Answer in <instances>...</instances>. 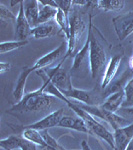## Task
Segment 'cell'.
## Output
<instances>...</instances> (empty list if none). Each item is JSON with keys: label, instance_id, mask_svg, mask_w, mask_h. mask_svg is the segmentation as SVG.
<instances>
[{"label": "cell", "instance_id": "obj_1", "mask_svg": "<svg viewBox=\"0 0 133 150\" xmlns=\"http://www.w3.org/2000/svg\"><path fill=\"white\" fill-rule=\"evenodd\" d=\"M88 36L90 38V51H89V62H90L91 77L102 80L105 68L108 64L111 50L110 44L104 38L102 33L92 23V15H89L88 20Z\"/></svg>", "mask_w": 133, "mask_h": 150}, {"label": "cell", "instance_id": "obj_2", "mask_svg": "<svg viewBox=\"0 0 133 150\" xmlns=\"http://www.w3.org/2000/svg\"><path fill=\"white\" fill-rule=\"evenodd\" d=\"M54 97L44 92V88L41 86L39 89L29 92L23 96L9 111L11 112H40L48 109L51 105Z\"/></svg>", "mask_w": 133, "mask_h": 150}, {"label": "cell", "instance_id": "obj_3", "mask_svg": "<svg viewBox=\"0 0 133 150\" xmlns=\"http://www.w3.org/2000/svg\"><path fill=\"white\" fill-rule=\"evenodd\" d=\"M68 107L73 111L74 113L79 116L80 118L85 121L87 127H88L90 134L96 135L99 138H101L102 140H104L106 143H108L112 147V149L114 150L115 148V143H114V135L112 132H110L109 130L106 127L103 126L101 123H99L97 120L95 119V117L92 116L91 114H89L88 112H86L85 110H83L80 106L75 102H70L67 104Z\"/></svg>", "mask_w": 133, "mask_h": 150}, {"label": "cell", "instance_id": "obj_4", "mask_svg": "<svg viewBox=\"0 0 133 150\" xmlns=\"http://www.w3.org/2000/svg\"><path fill=\"white\" fill-rule=\"evenodd\" d=\"M67 57L65 56L59 62V64H57L54 67H51V68L37 70L38 75H43V76L46 77L62 94L73 88L71 82V76H70L69 72L62 68V64L64 63Z\"/></svg>", "mask_w": 133, "mask_h": 150}, {"label": "cell", "instance_id": "obj_5", "mask_svg": "<svg viewBox=\"0 0 133 150\" xmlns=\"http://www.w3.org/2000/svg\"><path fill=\"white\" fill-rule=\"evenodd\" d=\"M69 38L67 40V54L66 57L68 58L72 55L76 54L77 46L78 43L80 41V38L82 37V34L85 31L86 28V23L85 20L83 18V15L80 11L78 10H73L71 11V15L69 16Z\"/></svg>", "mask_w": 133, "mask_h": 150}, {"label": "cell", "instance_id": "obj_6", "mask_svg": "<svg viewBox=\"0 0 133 150\" xmlns=\"http://www.w3.org/2000/svg\"><path fill=\"white\" fill-rule=\"evenodd\" d=\"M78 105L80 106L82 109L85 110L86 112H88L89 114H91L94 117L100 118V119L104 120L114 130L130 124L129 120L125 119L124 117H121L120 115H117L116 113H112L110 111L104 109L101 105L91 106V105H85V104H81V103L78 104Z\"/></svg>", "mask_w": 133, "mask_h": 150}, {"label": "cell", "instance_id": "obj_7", "mask_svg": "<svg viewBox=\"0 0 133 150\" xmlns=\"http://www.w3.org/2000/svg\"><path fill=\"white\" fill-rule=\"evenodd\" d=\"M123 57H124V50H123L122 47L118 46L112 50V55L110 56L108 64L105 68L103 78L101 80V87L103 89H105L115 78Z\"/></svg>", "mask_w": 133, "mask_h": 150}, {"label": "cell", "instance_id": "obj_8", "mask_svg": "<svg viewBox=\"0 0 133 150\" xmlns=\"http://www.w3.org/2000/svg\"><path fill=\"white\" fill-rule=\"evenodd\" d=\"M112 23L118 39L124 41L133 33V10L116 16L112 19Z\"/></svg>", "mask_w": 133, "mask_h": 150}, {"label": "cell", "instance_id": "obj_9", "mask_svg": "<svg viewBox=\"0 0 133 150\" xmlns=\"http://www.w3.org/2000/svg\"><path fill=\"white\" fill-rule=\"evenodd\" d=\"M67 49H68L67 42H62L56 49L52 50V51H50L49 53L45 54L44 56L40 57L39 59L33 64V66H31V68L37 71V70L45 69L46 67L51 66V65L54 64L56 61H58L60 58L63 59V58L66 56Z\"/></svg>", "mask_w": 133, "mask_h": 150}, {"label": "cell", "instance_id": "obj_10", "mask_svg": "<svg viewBox=\"0 0 133 150\" xmlns=\"http://www.w3.org/2000/svg\"><path fill=\"white\" fill-rule=\"evenodd\" d=\"M63 95L67 99H73V100L80 102L81 104H85V105H100V97L98 94L95 92V90H82V89L72 88L71 90L64 92Z\"/></svg>", "mask_w": 133, "mask_h": 150}, {"label": "cell", "instance_id": "obj_11", "mask_svg": "<svg viewBox=\"0 0 133 150\" xmlns=\"http://www.w3.org/2000/svg\"><path fill=\"white\" fill-rule=\"evenodd\" d=\"M64 116H65L64 108H60V109H57L51 112L50 114L46 115L42 119L38 120V121H36L34 123L26 125V126H24V128H31V129H36V130H39V131L47 130L49 128L58 126L60 121H61V119Z\"/></svg>", "mask_w": 133, "mask_h": 150}, {"label": "cell", "instance_id": "obj_12", "mask_svg": "<svg viewBox=\"0 0 133 150\" xmlns=\"http://www.w3.org/2000/svg\"><path fill=\"white\" fill-rule=\"evenodd\" d=\"M114 150H126L133 140V123L114 130Z\"/></svg>", "mask_w": 133, "mask_h": 150}, {"label": "cell", "instance_id": "obj_13", "mask_svg": "<svg viewBox=\"0 0 133 150\" xmlns=\"http://www.w3.org/2000/svg\"><path fill=\"white\" fill-rule=\"evenodd\" d=\"M31 29L32 28L25 17V13H24L23 1H21L19 4L17 18L15 21V37H17L18 40H27V37L30 35Z\"/></svg>", "mask_w": 133, "mask_h": 150}, {"label": "cell", "instance_id": "obj_14", "mask_svg": "<svg viewBox=\"0 0 133 150\" xmlns=\"http://www.w3.org/2000/svg\"><path fill=\"white\" fill-rule=\"evenodd\" d=\"M89 51H90V38H89V36H87L86 41L84 42L82 48L74 55L73 63H72L71 67L72 71H80L86 67H90Z\"/></svg>", "mask_w": 133, "mask_h": 150}, {"label": "cell", "instance_id": "obj_15", "mask_svg": "<svg viewBox=\"0 0 133 150\" xmlns=\"http://www.w3.org/2000/svg\"><path fill=\"white\" fill-rule=\"evenodd\" d=\"M125 100L124 88H116L109 96L100 104L104 109L110 111L112 113H116L122 108L123 102Z\"/></svg>", "mask_w": 133, "mask_h": 150}, {"label": "cell", "instance_id": "obj_16", "mask_svg": "<svg viewBox=\"0 0 133 150\" xmlns=\"http://www.w3.org/2000/svg\"><path fill=\"white\" fill-rule=\"evenodd\" d=\"M24 13L25 17L28 20L31 28H34L38 25V18H39L40 3L37 0H25L23 1Z\"/></svg>", "mask_w": 133, "mask_h": 150}, {"label": "cell", "instance_id": "obj_17", "mask_svg": "<svg viewBox=\"0 0 133 150\" xmlns=\"http://www.w3.org/2000/svg\"><path fill=\"white\" fill-rule=\"evenodd\" d=\"M58 126L63 127V128H68V129L75 130V131H78L81 133H85V134H90V131H89L85 121H84L82 118L79 117V116H76V117L64 116L61 119V121H60Z\"/></svg>", "mask_w": 133, "mask_h": 150}, {"label": "cell", "instance_id": "obj_18", "mask_svg": "<svg viewBox=\"0 0 133 150\" xmlns=\"http://www.w3.org/2000/svg\"><path fill=\"white\" fill-rule=\"evenodd\" d=\"M32 71H34V70L31 68V67H25V68L21 70L20 74H19L18 79L15 84V88L13 90V96L17 102H19L23 98V96L25 95L24 91H25L26 82H27L29 75L32 73Z\"/></svg>", "mask_w": 133, "mask_h": 150}, {"label": "cell", "instance_id": "obj_19", "mask_svg": "<svg viewBox=\"0 0 133 150\" xmlns=\"http://www.w3.org/2000/svg\"><path fill=\"white\" fill-rule=\"evenodd\" d=\"M56 26L51 22L44 23L37 25L36 27L31 29L30 35L35 39H43V38L51 37L56 33Z\"/></svg>", "mask_w": 133, "mask_h": 150}, {"label": "cell", "instance_id": "obj_20", "mask_svg": "<svg viewBox=\"0 0 133 150\" xmlns=\"http://www.w3.org/2000/svg\"><path fill=\"white\" fill-rule=\"evenodd\" d=\"M22 136L26 140H28V141H30V142H33L34 144L42 147V148H44V149L47 148L46 142H45L42 134H41V131H39V130L31 129V128H24Z\"/></svg>", "mask_w": 133, "mask_h": 150}, {"label": "cell", "instance_id": "obj_21", "mask_svg": "<svg viewBox=\"0 0 133 150\" xmlns=\"http://www.w3.org/2000/svg\"><path fill=\"white\" fill-rule=\"evenodd\" d=\"M124 0H99L96 1L97 8L104 11H119L124 8Z\"/></svg>", "mask_w": 133, "mask_h": 150}, {"label": "cell", "instance_id": "obj_22", "mask_svg": "<svg viewBox=\"0 0 133 150\" xmlns=\"http://www.w3.org/2000/svg\"><path fill=\"white\" fill-rule=\"evenodd\" d=\"M55 21H56V24L58 25V27H59L60 31H62V32L64 33V36L67 41L69 38V29H70L69 14L65 13L63 10L58 8L56 17H55Z\"/></svg>", "mask_w": 133, "mask_h": 150}, {"label": "cell", "instance_id": "obj_23", "mask_svg": "<svg viewBox=\"0 0 133 150\" xmlns=\"http://www.w3.org/2000/svg\"><path fill=\"white\" fill-rule=\"evenodd\" d=\"M42 5V4H41ZM58 8L48 5H42L40 7L39 11V18H38V25L40 24L48 23L50 20L56 17Z\"/></svg>", "mask_w": 133, "mask_h": 150}, {"label": "cell", "instance_id": "obj_24", "mask_svg": "<svg viewBox=\"0 0 133 150\" xmlns=\"http://www.w3.org/2000/svg\"><path fill=\"white\" fill-rule=\"evenodd\" d=\"M23 141V136L19 135H11L7 138H4L0 141V146L4 150H14V149H20L21 143Z\"/></svg>", "mask_w": 133, "mask_h": 150}, {"label": "cell", "instance_id": "obj_25", "mask_svg": "<svg viewBox=\"0 0 133 150\" xmlns=\"http://www.w3.org/2000/svg\"><path fill=\"white\" fill-rule=\"evenodd\" d=\"M28 44V40H16V41H5L0 44V53H4L13 51V50L19 49V48L25 46Z\"/></svg>", "mask_w": 133, "mask_h": 150}, {"label": "cell", "instance_id": "obj_26", "mask_svg": "<svg viewBox=\"0 0 133 150\" xmlns=\"http://www.w3.org/2000/svg\"><path fill=\"white\" fill-rule=\"evenodd\" d=\"M125 100L123 102L122 108L133 107V77L124 86Z\"/></svg>", "mask_w": 133, "mask_h": 150}, {"label": "cell", "instance_id": "obj_27", "mask_svg": "<svg viewBox=\"0 0 133 150\" xmlns=\"http://www.w3.org/2000/svg\"><path fill=\"white\" fill-rule=\"evenodd\" d=\"M16 18H17V16L14 15L10 10H8V8L5 5H3L2 3L0 4V19L2 21L15 23Z\"/></svg>", "mask_w": 133, "mask_h": 150}, {"label": "cell", "instance_id": "obj_28", "mask_svg": "<svg viewBox=\"0 0 133 150\" xmlns=\"http://www.w3.org/2000/svg\"><path fill=\"white\" fill-rule=\"evenodd\" d=\"M56 4L58 8L63 10L65 13L69 14L71 12L73 1H71V0H56Z\"/></svg>", "mask_w": 133, "mask_h": 150}, {"label": "cell", "instance_id": "obj_29", "mask_svg": "<svg viewBox=\"0 0 133 150\" xmlns=\"http://www.w3.org/2000/svg\"><path fill=\"white\" fill-rule=\"evenodd\" d=\"M20 150H37V145L34 144L33 142H30L26 140L23 137V141L21 143Z\"/></svg>", "mask_w": 133, "mask_h": 150}, {"label": "cell", "instance_id": "obj_30", "mask_svg": "<svg viewBox=\"0 0 133 150\" xmlns=\"http://www.w3.org/2000/svg\"><path fill=\"white\" fill-rule=\"evenodd\" d=\"M11 68V65L8 62H1L0 63V73L4 74L5 72H8Z\"/></svg>", "mask_w": 133, "mask_h": 150}, {"label": "cell", "instance_id": "obj_31", "mask_svg": "<svg viewBox=\"0 0 133 150\" xmlns=\"http://www.w3.org/2000/svg\"><path fill=\"white\" fill-rule=\"evenodd\" d=\"M120 111L127 115H131L133 116V107H127V108H121Z\"/></svg>", "mask_w": 133, "mask_h": 150}, {"label": "cell", "instance_id": "obj_32", "mask_svg": "<svg viewBox=\"0 0 133 150\" xmlns=\"http://www.w3.org/2000/svg\"><path fill=\"white\" fill-rule=\"evenodd\" d=\"M81 146H82V149H83V150H91V148L89 147V145L87 144L86 141H82Z\"/></svg>", "mask_w": 133, "mask_h": 150}, {"label": "cell", "instance_id": "obj_33", "mask_svg": "<svg viewBox=\"0 0 133 150\" xmlns=\"http://www.w3.org/2000/svg\"><path fill=\"white\" fill-rule=\"evenodd\" d=\"M129 69L131 70V72L133 73V55L130 57V59H129Z\"/></svg>", "mask_w": 133, "mask_h": 150}, {"label": "cell", "instance_id": "obj_34", "mask_svg": "<svg viewBox=\"0 0 133 150\" xmlns=\"http://www.w3.org/2000/svg\"><path fill=\"white\" fill-rule=\"evenodd\" d=\"M126 150H133V140L130 142V144L128 145V147L126 148Z\"/></svg>", "mask_w": 133, "mask_h": 150}, {"label": "cell", "instance_id": "obj_35", "mask_svg": "<svg viewBox=\"0 0 133 150\" xmlns=\"http://www.w3.org/2000/svg\"><path fill=\"white\" fill-rule=\"evenodd\" d=\"M46 150H57V149H53V148H48V149H46ZM66 150V149H65Z\"/></svg>", "mask_w": 133, "mask_h": 150}]
</instances>
